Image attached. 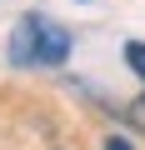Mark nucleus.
<instances>
[{"label":"nucleus","instance_id":"1","mask_svg":"<svg viewBox=\"0 0 145 150\" xmlns=\"http://www.w3.org/2000/svg\"><path fill=\"white\" fill-rule=\"evenodd\" d=\"M65 55H70V30L50 25L45 15H25L10 35V65H20V70L65 65Z\"/></svg>","mask_w":145,"mask_h":150},{"label":"nucleus","instance_id":"2","mask_svg":"<svg viewBox=\"0 0 145 150\" xmlns=\"http://www.w3.org/2000/svg\"><path fill=\"white\" fill-rule=\"evenodd\" d=\"M125 120H130V125H135V130L145 135V90H140V95H135V100L125 105Z\"/></svg>","mask_w":145,"mask_h":150},{"label":"nucleus","instance_id":"3","mask_svg":"<svg viewBox=\"0 0 145 150\" xmlns=\"http://www.w3.org/2000/svg\"><path fill=\"white\" fill-rule=\"evenodd\" d=\"M125 65H130L135 75H145V45H140V40H130V45H125Z\"/></svg>","mask_w":145,"mask_h":150},{"label":"nucleus","instance_id":"4","mask_svg":"<svg viewBox=\"0 0 145 150\" xmlns=\"http://www.w3.org/2000/svg\"><path fill=\"white\" fill-rule=\"evenodd\" d=\"M105 150H130V145H125L120 135H110V140H105Z\"/></svg>","mask_w":145,"mask_h":150}]
</instances>
